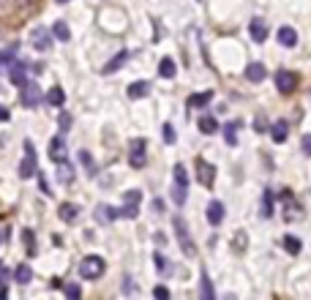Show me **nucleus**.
I'll list each match as a JSON object with an SVG mask.
<instances>
[{
    "instance_id": "1",
    "label": "nucleus",
    "mask_w": 311,
    "mask_h": 300,
    "mask_svg": "<svg viewBox=\"0 0 311 300\" xmlns=\"http://www.w3.org/2000/svg\"><path fill=\"white\" fill-rule=\"evenodd\" d=\"M172 227H175V235H178V243H180L183 254H186L188 259H194V257H197V246H194V240H191V232H188L186 218H183V216H175Z\"/></svg>"
},
{
    "instance_id": "2",
    "label": "nucleus",
    "mask_w": 311,
    "mask_h": 300,
    "mask_svg": "<svg viewBox=\"0 0 311 300\" xmlns=\"http://www.w3.org/2000/svg\"><path fill=\"white\" fill-rule=\"evenodd\" d=\"M104 270H107V265H104V259L99 254H90V257H85L82 262H79V279H87V281L101 279Z\"/></svg>"
},
{
    "instance_id": "3",
    "label": "nucleus",
    "mask_w": 311,
    "mask_h": 300,
    "mask_svg": "<svg viewBox=\"0 0 311 300\" xmlns=\"http://www.w3.org/2000/svg\"><path fill=\"white\" fill-rule=\"evenodd\" d=\"M19 104L25 107V109H36L38 104H44V93H41V88H38L36 82H25L22 85V93H19Z\"/></svg>"
},
{
    "instance_id": "4",
    "label": "nucleus",
    "mask_w": 311,
    "mask_h": 300,
    "mask_svg": "<svg viewBox=\"0 0 311 300\" xmlns=\"http://www.w3.org/2000/svg\"><path fill=\"white\" fill-rule=\"evenodd\" d=\"M38 172V164H36V147H33V142L25 139V156H22V164H19V178L22 180H28V178H33Z\"/></svg>"
},
{
    "instance_id": "5",
    "label": "nucleus",
    "mask_w": 311,
    "mask_h": 300,
    "mask_svg": "<svg viewBox=\"0 0 311 300\" xmlns=\"http://www.w3.org/2000/svg\"><path fill=\"white\" fill-rule=\"evenodd\" d=\"M276 90L281 96H292L298 90V74L295 71H286V68H278L276 71Z\"/></svg>"
},
{
    "instance_id": "6",
    "label": "nucleus",
    "mask_w": 311,
    "mask_h": 300,
    "mask_svg": "<svg viewBox=\"0 0 311 300\" xmlns=\"http://www.w3.org/2000/svg\"><path fill=\"white\" fill-rule=\"evenodd\" d=\"M129 164L134 169H142L148 164V142L145 139H134L131 142V147H129Z\"/></svg>"
},
{
    "instance_id": "7",
    "label": "nucleus",
    "mask_w": 311,
    "mask_h": 300,
    "mask_svg": "<svg viewBox=\"0 0 311 300\" xmlns=\"http://www.w3.org/2000/svg\"><path fill=\"white\" fill-rule=\"evenodd\" d=\"M30 44H33V49H38V52H50V49H52V44H55L52 30L36 28L33 33H30Z\"/></svg>"
},
{
    "instance_id": "8",
    "label": "nucleus",
    "mask_w": 311,
    "mask_h": 300,
    "mask_svg": "<svg viewBox=\"0 0 311 300\" xmlns=\"http://www.w3.org/2000/svg\"><path fill=\"white\" fill-rule=\"evenodd\" d=\"M303 218V208H300V202L295 199V196L290 191H284V221H300Z\"/></svg>"
},
{
    "instance_id": "9",
    "label": "nucleus",
    "mask_w": 311,
    "mask_h": 300,
    "mask_svg": "<svg viewBox=\"0 0 311 300\" xmlns=\"http://www.w3.org/2000/svg\"><path fill=\"white\" fill-rule=\"evenodd\" d=\"M50 159L55 161V164H63V161H68V147H66V139L60 137H52L50 139Z\"/></svg>"
},
{
    "instance_id": "10",
    "label": "nucleus",
    "mask_w": 311,
    "mask_h": 300,
    "mask_svg": "<svg viewBox=\"0 0 311 300\" xmlns=\"http://www.w3.org/2000/svg\"><path fill=\"white\" fill-rule=\"evenodd\" d=\"M197 178L205 188H213V180H216V167L207 164L205 159H197Z\"/></svg>"
},
{
    "instance_id": "11",
    "label": "nucleus",
    "mask_w": 311,
    "mask_h": 300,
    "mask_svg": "<svg viewBox=\"0 0 311 300\" xmlns=\"http://www.w3.org/2000/svg\"><path fill=\"white\" fill-rule=\"evenodd\" d=\"M9 80H11V85H17V88H22V85L28 82V66H25V60H14V66L9 68Z\"/></svg>"
},
{
    "instance_id": "12",
    "label": "nucleus",
    "mask_w": 311,
    "mask_h": 300,
    "mask_svg": "<svg viewBox=\"0 0 311 300\" xmlns=\"http://www.w3.org/2000/svg\"><path fill=\"white\" fill-rule=\"evenodd\" d=\"M249 33H251V38L257 44H265V38H268V22L262 19V17H254L249 22Z\"/></svg>"
},
{
    "instance_id": "13",
    "label": "nucleus",
    "mask_w": 311,
    "mask_h": 300,
    "mask_svg": "<svg viewBox=\"0 0 311 300\" xmlns=\"http://www.w3.org/2000/svg\"><path fill=\"white\" fill-rule=\"evenodd\" d=\"M129 58H131V52H129V49H121L112 60L107 63V66L101 68V74H107V77H109V74H115V71H121V68L126 66V60H129Z\"/></svg>"
},
{
    "instance_id": "14",
    "label": "nucleus",
    "mask_w": 311,
    "mask_h": 300,
    "mask_svg": "<svg viewBox=\"0 0 311 300\" xmlns=\"http://www.w3.org/2000/svg\"><path fill=\"white\" fill-rule=\"evenodd\" d=\"M58 216H60V221H66V224H77L79 208H77L74 202H63L60 208H58Z\"/></svg>"
},
{
    "instance_id": "15",
    "label": "nucleus",
    "mask_w": 311,
    "mask_h": 300,
    "mask_svg": "<svg viewBox=\"0 0 311 300\" xmlns=\"http://www.w3.org/2000/svg\"><path fill=\"white\" fill-rule=\"evenodd\" d=\"M278 44L286 46V49H292L295 44H298V30L290 28V25H284V28H278Z\"/></svg>"
},
{
    "instance_id": "16",
    "label": "nucleus",
    "mask_w": 311,
    "mask_h": 300,
    "mask_svg": "<svg viewBox=\"0 0 311 300\" xmlns=\"http://www.w3.org/2000/svg\"><path fill=\"white\" fill-rule=\"evenodd\" d=\"M265 74H268V71H265V66H262L259 60H251L249 66H246V80H249V82H262V80H265Z\"/></svg>"
},
{
    "instance_id": "17",
    "label": "nucleus",
    "mask_w": 311,
    "mask_h": 300,
    "mask_svg": "<svg viewBox=\"0 0 311 300\" xmlns=\"http://www.w3.org/2000/svg\"><path fill=\"white\" fill-rule=\"evenodd\" d=\"M224 213L227 210H224V205H221L219 199H213L210 205H207V221H210L213 227H219L221 221H224Z\"/></svg>"
},
{
    "instance_id": "18",
    "label": "nucleus",
    "mask_w": 311,
    "mask_h": 300,
    "mask_svg": "<svg viewBox=\"0 0 311 300\" xmlns=\"http://www.w3.org/2000/svg\"><path fill=\"white\" fill-rule=\"evenodd\" d=\"M44 101H46L50 107H63V104H66V93H63V88H58V85H55V88L46 90Z\"/></svg>"
},
{
    "instance_id": "19",
    "label": "nucleus",
    "mask_w": 311,
    "mask_h": 300,
    "mask_svg": "<svg viewBox=\"0 0 311 300\" xmlns=\"http://www.w3.org/2000/svg\"><path fill=\"white\" fill-rule=\"evenodd\" d=\"M129 98H145L148 93H150V82L148 80H139V82H134V85H129Z\"/></svg>"
},
{
    "instance_id": "20",
    "label": "nucleus",
    "mask_w": 311,
    "mask_h": 300,
    "mask_svg": "<svg viewBox=\"0 0 311 300\" xmlns=\"http://www.w3.org/2000/svg\"><path fill=\"white\" fill-rule=\"evenodd\" d=\"M270 134H273V142H286V137H290V126H286V120H278L273 123V129H270Z\"/></svg>"
},
{
    "instance_id": "21",
    "label": "nucleus",
    "mask_w": 311,
    "mask_h": 300,
    "mask_svg": "<svg viewBox=\"0 0 311 300\" xmlns=\"http://www.w3.org/2000/svg\"><path fill=\"white\" fill-rule=\"evenodd\" d=\"M30 279H33V267L30 265H17V270H14V281L17 284H30Z\"/></svg>"
},
{
    "instance_id": "22",
    "label": "nucleus",
    "mask_w": 311,
    "mask_h": 300,
    "mask_svg": "<svg viewBox=\"0 0 311 300\" xmlns=\"http://www.w3.org/2000/svg\"><path fill=\"white\" fill-rule=\"evenodd\" d=\"M117 216H121V210L107 208V205H99V216H95V218H99L101 224H112V221H115Z\"/></svg>"
},
{
    "instance_id": "23",
    "label": "nucleus",
    "mask_w": 311,
    "mask_h": 300,
    "mask_svg": "<svg viewBox=\"0 0 311 300\" xmlns=\"http://www.w3.org/2000/svg\"><path fill=\"white\" fill-rule=\"evenodd\" d=\"M237 129H241V123H237V120H232V123L224 126V142H227L229 147L237 145Z\"/></svg>"
},
{
    "instance_id": "24",
    "label": "nucleus",
    "mask_w": 311,
    "mask_h": 300,
    "mask_svg": "<svg viewBox=\"0 0 311 300\" xmlns=\"http://www.w3.org/2000/svg\"><path fill=\"white\" fill-rule=\"evenodd\" d=\"M281 243H284V248L290 251L292 257H298L300 251H303V243H300L298 238H295V235H284V240H281Z\"/></svg>"
},
{
    "instance_id": "25",
    "label": "nucleus",
    "mask_w": 311,
    "mask_h": 300,
    "mask_svg": "<svg viewBox=\"0 0 311 300\" xmlns=\"http://www.w3.org/2000/svg\"><path fill=\"white\" fill-rule=\"evenodd\" d=\"M79 161H82V167L87 169V175H90V178H95V175H99V167H95L93 156L87 153V150H82V153H79Z\"/></svg>"
},
{
    "instance_id": "26",
    "label": "nucleus",
    "mask_w": 311,
    "mask_h": 300,
    "mask_svg": "<svg viewBox=\"0 0 311 300\" xmlns=\"http://www.w3.org/2000/svg\"><path fill=\"white\" fill-rule=\"evenodd\" d=\"M58 178H60V183L63 186H68V183H74V169H71V164L68 161H63V164H58Z\"/></svg>"
},
{
    "instance_id": "27",
    "label": "nucleus",
    "mask_w": 311,
    "mask_h": 300,
    "mask_svg": "<svg viewBox=\"0 0 311 300\" xmlns=\"http://www.w3.org/2000/svg\"><path fill=\"white\" fill-rule=\"evenodd\" d=\"M52 36L55 38H58V41H68V38H71V30H68V25H66V22H55V25H52Z\"/></svg>"
},
{
    "instance_id": "28",
    "label": "nucleus",
    "mask_w": 311,
    "mask_h": 300,
    "mask_svg": "<svg viewBox=\"0 0 311 300\" xmlns=\"http://www.w3.org/2000/svg\"><path fill=\"white\" fill-rule=\"evenodd\" d=\"M175 71H178V68H175V60L172 58H164L161 63H158V74H161L164 80H172Z\"/></svg>"
},
{
    "instance_id": "29",
    "label": "nucleus",
    "mask_w": 311,
    "mask_h": 300,
    "mask_svg": "<svg viewBox=\"0 0 311 300\" xmlns=\"http://www.w3.org/2000/svg\"><path fill=\"white\" fill-rule=\"evenodd\" d=\"M273 216V191L265 188V194H262V218H270Z\"/></svg>"
},
{
    "instance_id": "30",
    "label": "nucleus",
    "mask_w": 311,
    "mask_h": 300,
    "mask_svg": "<svg viewBox=\"0 0 311 300\" xmlns=\"http://www.w3.org/2000/svg\"><path fill=\"white\" fill-rule=\"evenodd\" d=\"M14 66V46H9V49H3L0 52V74H9V68Z\"/></svg>"
},
{
    "instance_id": "31",
    "label": "nucleus",
    "mask_w": 311,
    "mask_h": 300,
    "mask_svg": "<svg viewBox=\"0 0 311 300\" xmlns=\"http://www.w3.org/2000/svg\"><path fill=\"white\" fill-rule=\"evenodd\" d=\"M210 98H213V93H210V90H205V93H194V96L188 98V107H191V109H197V107H205V104H207V101H210Z\"/></svg>"
},
{
    "instance_id": "32",
    "label": "nucleus",
    "mask_w": 311,
    "mask_h": 300,
    "mask_svg": "<svg viewBox=\"0 0 311 300\" xmlns=\"http://www.w3.org/2000/svg\"><path fill=\"white\" fill-rule=\"evenodd\" d=\"M123 218H137L139 216V202L137 199H126V208L121 210Z\"/></svg>"
},
{
    "instance_id": "33",
    "label": "nucleus",
    "mask_w": 311,
    "mask_h": 300,
    "mask_svg": "<svg viewBox=\"0 0 311 300\" xmlns=\"http://www.w3.org/2000/svg\"><path fill=\"white\" fill-rule=\"evenodd\" d=\"M22 243H25V248H28V257H33L36 254V232L25 230V232H22Z\"/></svg>"
},
{
    "instance_id": "34",
    "label": "nucleus",
    "mask_w": 311,
    "mask_h": 300,
    "mask_svg": "<svg viewBox=\"0 0 311 300\" xmlns=\"http://www.w3.org/2000/svg\"><path fill=\"white\" fill-rule=\"evenodd\" d=\"M199 131H202V134H216L219 131L216 117H199Z\"/></svg>"
},
{
    "instance_id": "35",
    "label": "nucleus",
    "mask_w": 311,
    "mask_h": 300,
    "mask_svg": "<svg viewBox=\"0 0 311 300\" xmlns=\"http://www.w3.org/2000/svg\"><path fill=\"white\" fill-rule=\"evenodd\" d=\"M246 246H249V238H246V232L243 230H237L235 235H232V248L241 254V251H246Z\"/></svg>"
},
{
    "instance_id": "36",
    "label": "nucleus",
    "mask_w": 311,
    "mask_h": 300,
    "mask_svg": "<svg viewBox=\"0 0 311 300\" xmlns=\"http://www.w3.org/2000/svg\"><path fill=\"white\" fill-rule=\"evenodd\" d=\"M172 178H175V186H188V172H186V167H183V164H178V167H175Z\"/></svg>"
},
{
    "instance_id": "37",
    "label": "nucleus",
    "mask_w": 311,
    "mask_h": 300,
    "mask_svg": "<svg viewBox=\"0 0 311 300\" xmlns=\"http://www.w3.org/2000/svg\"><path fill=\"white\" fill-rule=\"evenodd\" d=\"M199 284H202V300H213V297H216V292H213L210 279H207L205 270H202V279H199Z\"/></svg>"
},
{
    "instance_id": "38",
    "label": "nucleus",
    "mask_w": 311,
    "mask_h": 300,
    "mask_svg": "<svg viewBox=\"0 0 311 300\" xmlns=\"http://www.w3.org/2000/svg\"><path fill=\"white\" fill-rule=\"evenodd\" d=\"M175 139H178V137H175L172 123H164V142H166V145H175Z\"/></svg>"
},
{
    "instance_id": "39",
    "label": "nucleus",
    "mask_w": 311,
    "mask_h": 300,
    "mask_svg": "<svg viewBox=\"0 0 311 300\" xmlns=\"http://www.w3.org/2000/svg\"><path fill=\"white\" fill-rule=\"evenodd\" d=\"M66 295L68 297H82V289H79V284H66Z\"/></svg>"
},
{
    "instance_id": "40",
    "label": "nucleus",
    "mask_w": 311,
    "mask_h": 300,
    "mask_svg": "<svg viewBox=\"0 0 311 300\" xmlns=\"http://www.w3.org/2000/svg\"><path fill=\"white\" fill-rule=\"evenodd\" d=\"M68 129H71V115L60 112V131H68Z\"/></svg>"
},
{
    "instance_id": "41",
    "label": "nucleus",
    "mask_w": 311,
    "mask_h": 300,
    "mask_svg": "<svg viewBox=\"0 0 311 300\" xmlns=\"http://www.w3.org/2000/svg\"><path fill=\"white\" fill-rule=\"evenodd\" d=\"M36 175H38V183H41V191H44L46 196H52V188H50V183H46V178L41 175V172H36Z\"/></svg>"
},
{
    "instance_id": "42",
    "label": "nucleus",
    "mask_w": 311,
    "mask_h": 300,
    "mask_svg": "<svg viewBox=\"0 0 311 300\" xmlns=\"http://www.w3.org/2000/svg\"><path fill=\"white\" fill-rule=\"evenodd\" d=\"M300 147H303V153L311 156V134H306V137L300 139Z\"/></svg>"
},
{
    "instance_id": "43",
    "label": "nucleus",
    "mask_w": 311,
    "mask_h": 300,
    "mask_svg": "<svg viewBox=\"0 0 311 300\" xmlns=\"http://www.w3.org/2000/svg\"><path fill=\"white\" fill-rule=\"evenodd\" d=\"M153 295H156L158 300H166V297H170V289H166V287H156Z\"/></svg>"
},
{
    "instance_id": "44",
    "label": "nucleus",
    "mask_w": 311,
    "mask_h": 300,
    "mask_svg": "<svg viewBox=\"0 0 311 300\" xmlns=\"http://www.w3.org/2000/svg\"><path fill=\"white\" fill-rule=\"evenodd\" d=\"M153 265H156V270H164V267H166L164 254H153Z\"/></svg>"
},
{
    "instance_id": "45",
    "label": "nucleus",
    "mask_w": 311,
    "mask_h": 300,
    "mask_svg": "<svg viewBox=\"0 0 311 300\" xmlns=\"http://www.w3.org/2000/svg\"><path fill=\"white\" fill-rule=\"evenodd\" d=\"M9 117H11L9 107H3V104H0V123H6V120H9Z\"/></svg>"
},
{
    "instance_id": "46",
    "label": "nucleus",
    "mask_w": 311,
    "mask_h": 300,
    "mask_svg": "<svg viewBox=\"0 0 311 300\" xmlns=\"http://www.w3.org/2000/svg\"><path fill=\"white\" fill-rule=\"evenodd\" d=\"M153 213H164V202L161 199H153Z\"/></svg>"
},
{
    "instance_id": "47",
    "label": "nucleus",
    "mask_w": 311,
    "mask_h": 300,
    "mask_svg": "<svg viewBox=\"0 0 311 300\" xmlns=\"http://www.w3.org/2000/svg\"><path fill=\"white\" fill-rule=\"evenodd\" d=\"M6 279H9V270H6V265H3V262H0V284H3Z\"/></svg>"
},
{
    "instance_id": "48",
    "label": "nucleus",
    "mask_w": 311,
    "mask_h": 300,
    "mask_svg": "<svg viewBox=\"0 0 311 300\" xmlns=\"http://www.w3.org/2000/svg\"><path fill=\"white\" fill-rule=\"evenodd\" d=\"M254 129H257V131H265V129H268V126H265V120H262V115L257 117V126H254Z\"/></svg>"
},
{
    "instance_id": "49",
    "label": "nucleus",
    "mask_w": 311,
    "mask_h": 300,
    "mask_svg": "<svg viewBox=\"0 0 311 300\" xmlns=\"http://www.w3.org/2000/svg\"><path fill=\"white\" fill-rule=\"evenodd\" d=\"M6 295H9V289H6V287H0V300H6Z\"/></svg>"
},
{
    "instance_id": "50",
    "label": "nucleus",
    "mask_w": 311,
    "mask_h": 300,
    "mask_svg": "<svg viewBox=\"0 0 311 300\" xmlns=\"http://www.w3.org/2000/svg\"><path fill=\"white\" fill-rule=\"evenodd\" d=\"M58 3H68V0H58Z\"/></svg>"
},
{
    "instance_id": "51",
    "label": "nucleus",
    "mask_w": 311,
    "mask_h": 300,
    "mask_svg": "<svg viewBox=\"0 0 311 300\" xmlns=\"http://www.w3.org/2000/svg\"><path fill=\"white\" fill-rule=\"evenodd\" d=\"M0 243H3V232H0Z\"/></svg>"
}]
</instances>
